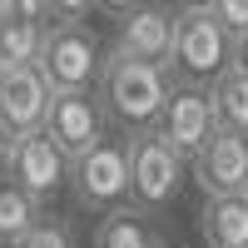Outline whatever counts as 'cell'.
<instances>
[{"mask_svg": "<svg viewBox=\"0 0 248 248\" xmlns=\"http://www.w3.org/2000/svg\"><path fill=\"white\" fill-rule=\"evenodd\" d=\"M199 233L209 248H248V199L243 194H214L203 199Z\"/></svg>", "mask_w": 248, "mask_h": 248, "instance_id": "7c38bea8", "label": "cell"}, {"mask_svg": "<svg viewBox=\"0 0 248 248\" xmlns=\"http://www.w3.org/2000/svg\"><path fill=\"white\" fill-rule=\"evenodd\" d=\"M5 174H10L15 189H25L40 209H45V203L70 184V159L45 139V129H30V134L10 139V164H5Z\"/></svg>", "mask_w": 248, "mask_h": 248, "instance_id": "52a82bcc", "label": "cell"}, {"mask_svg": "<svg viewBox=\"0 0 248 248\" xmlns=\"http://www.w3.org/2000/svg\"><path fill=\"white\" fill-rule=\"evenodd\" d=\"M15 248H75V233L65 229V223H50V218H40L35 229L20 238Z\"/></svg>", "mask_w": 248, "mask_h": 248, "instance_id": "e0dca14e", "label": "cell"}, {"mask_svg": "<svg viewBox=\"0 0 248 248\" xmlns=\"http://www.w3.org/2000/svg\"><path fill=\"white\" fill-rule=\"evenodd\" d=\"M189 164H194V184L203 189V199L243 194V184H248V134L214 129V139L203 144Z\"/></svg>", "mask_w": 248, "mask_h": 248, "instance_id": "30bf717a", "label": "cell"}, {"mask_svg": "<svg viewBox=\"0 0 248 248\" xmlns=\"http://www.w3.org/2000/svg\"><path fill=\"white\" fill-rule=\"evenodd\" d=\"M243 199H248V184H243Z\"/></svg>", "mask_w": 248, "mask_h": 248, "instance_id": "d4e9b609", "label": "cell"}, {"mask_svg": "<svg viewBox=\"0 0 248 248\" xmlns=\"http://www.w3.org/2000/svg\"><path fill=\"white\" fill-rule=\"evenodd\" d=\"M229 70V30L203 5H179L174 20V50H169V85H209Z\"/></svg>", "mask_w": 248, "mask_h": 248, "instance_id": "7a4b0ae2", "label": "cell"}, {"mask_svg": "<svg viewBox=\"0 0 248 248\" xmlns=\"http://www.w3.org/2000/svg\"><path fill=\"white\" fill-rule=\"evenodd\" d=\"M5 164H10V139L0 134V179H5Z\"/></svg>", "mask_w": 248, "mask_h": 248, "instance_id": "603a6c76", "label": "cell"}, {"mask_svg": "<svg viewBox=\"0 0 248 248\" xmlns=\"http://www.w3.org/2000/svg\"><path fill=\"white\" fill-rule=\"evenodd\" d=\"M229 70L248 75V30L243 35H229Z\"/></svg>", "mask_w": 248, "mask_h": 248, "instance_id": "44dd1931", "label": "cell"}, {"mask_svg": "<svg viewBox=\"0 0 248 248\" xmlns=\"http://www.w3.org/2000/svg\"><path fill=\"white\" fill-rule=\"evenodd\" d=\"M45 5H50V20H85L94 0H45Z\"/></svg>", "mask_w": 248, "mask_h": 248, "instance_id": "ffe728a7", "label": "cell"}, {"mask_svg": "<svg viewBox=\"0 0 248 248\" xmlns=\"http://www.w3.org/2000/svg\"><path fill=\"white\" fill-rule=\"evenodd\" d=\"M184 5H203V10H209V5H214V0H184Z\"/></svg>", "mask_w": 248, "mask_h": 248, "instance_id": "cb8c5ba5", "label": "cell"}, {"mask_svg": "<svg viewBox=\"0 0 248 248\" xmlns=\"http://www.w3.org/2000/svg\"><path fill=\"white\" fill-rule=\"evenodd\" d=\"M209 105H214V124L218 129L248 134V75L223 70L209 79Z\"/></svg>", "mask_w": 248, "mask_h": 248, "instance_id": "5bb4252c", "label": "cell"}, {"mask_svg": "<svg viewBox=\"0 0 248 248\" xmlns=\"http://www.w3.org/2000/svg\"><path fill=\"white\" fill-rule=\"evenodd\" d=\"M154 229H149V214L144 209H129V203H119L99 218L94 229V248H154Z\"/></svg>", "mask_w": 248, "mask_h": 248, "instance_id": "4fadbf2b", "label": "cell"}, {"mask_svg": "<svg viewBox=\"0 0 248 248\" xmlns=\"http://www.w3.org/2000/svg\"><path fill=\"white\" fill-rule=\"evenodd\" d=\"M99 65H105V50L85 20H55L35 55V70L50 90H94Z\"/></svg>", "mask_w": 248, "mask_h": 248, "instance_id": "3957f363", "label": "cell"}, {"mask_svg": "<svg viewBox=\"0 0 248 248\" xmlns=\"http://www.w3.org/2000/svg\"><path fill=\"white\" fill-rule=\"evenodd\" d=\"M209 10H214V20H218L229 35H243V30H248V0H214Z\"/></svg>", "mask_w": 248, "mask_h": 248, "instance_id": "ac0fdd59", "label": "cell"}, {"mask_svg": "<svg viewBox=\"0 0 248 248\" xmlns=\"http://www.w3.org/2000/svg\"><path fill=\"white\" fill-rule=\"evenodd\" d=\"M45 139L55 144L65 159H79L85 149H94L105 139V114H99V99L90 90H50L45 119H40Z\"/></svg>", "mask_w": 248, "mask_h": 248, "instance_id": "8992f818", "label": "cell"}, {"mask_svg": "<svg viewBox=\"0 0 248 248\" xmlns=\"http://www.w3.org/2000/svg\"><path fill=\"white\" fill-rule=\"evenodd\" d=\"M154 248H169V243H154Z\"/></svg>", "mask_w": 248, "mask_h": 248, "instance_id": "484cf974", "label": "cell"}, {"mask_svg": "<svg viewBox=\"0 0 248 248\" xmlns=\"http://www.w3.org/2000/svg\"><path fill=\"white\" fill-rule=\"evenodd\" d=\"M94 99H99V114H105L114 129L124 134H144L159 124V109L169 99V75L159 65H144V60H124V55H105L94 79Z\"/></svg>", "mask_w": 248, "mask_h": 248, "instance_id": "6da1fadb", "label": "cell"}, {"mask_svg": "<svg viewBox=\"0 0 248 248\" xmlns=\"http://www.w3.org/2000/svg\"><path fill=\"white\" fill-rule=\"evenodd\" d=\"M45 30H50V25H35V20H10V15H0V70L35 65Z\"/></svg>", "mask_w": 248, "mask_h": 248, "instance_id": "2e32d148", "label": "cell"}, {"mask_svg": "<svg viewBox=\"0 0 248 248\" xmlns=\"http://www.w3.org/2000/svg\"><path fill=\"white\" fill-rule=\"evenodd\" d=\"M0 10H5V0H0Z\"/></svg>", "mask_w": 248, "mask_h": 248, "instance_id": "4316f807", "label": "cell"}, {"mask_svg": "<svg viewBox=\"0 0 248 248\" xmlns=\"http://www.w3.org/2000/svg\"><path fill=\"white\" fill-rule=\"evenodd\" d=\"M134 5H144V0H94V10H105V15H129Z\"/></svg>", "mask_w": 248, "mask_h": 248, "instance_id": "7402d4cb", "label": "cell"}, {"mask_svg": "<svg viewBox=\"0 0 248 248\" xmlns=\"http://www.w3.org/2000/svg\"><path fill=\"white\" fill-rule=\"evenodd\" d=\"M214 105H209V90L203 85H169V99H164V109H159V124H154V134L169 144L174 154L184 159H194L203 144L214 139Z\"/></svg>", "mask_w": 248, "mask_h": 248, "instance_id": "ba28073f", "label": "cell"}, {"mask_svg": "<svg viewBox=\"0 0 248 248\" xmlns=\"http://www.w3.org/2000/svg\"><path fill=\"white\" fill-rule=\"evenodd\" d=\"M45 105H50V85L40 79L35 65L0 70V134L5 139H20V134L40 129Z\"/></svg>", "mask_w": 248, "mask_h": 248, "instance_id": "8fae6325", "label": "cell"}, {"mask_svg": "<svg viewBox=\"0 0 248 248\" xmlns=\"http://www.w3.org/2000/svg\"><path fill=\"white\" fill-rule=\"evenodd\" d=\"M174 20H179V10H174V5H154V0L134 5L129 15L119 20V30H114V55H124V60H144V65L169 70Z\"/></svg>", "mask_w": 248, "mask_h": 248, "instance_id": "9c48e42d", "label": "cell"}, {"mask_svg": "<svg viewBox=\"0 0 248 248\" xmlns=\"http://www.w3.org/2000/svg\"><path fill=\"white\" fill-rule=\"evenodd\" d=\"M124 144H129V199H134V209H144V214L169 209L184 189V179H189V159L174 154L154 129L129 134Z\"/></svg>", "mask_w": 248, "mask_h": 248, "instance_id": "277c9868", "label": "cell"}, {"mask_svg": "<svg viewBox=\"0 0 248 248\" xmlns=\"http://www.w3.org/2000/svg\"><path fill=\"white\" fill-rule=\"evenodd\" d=\"M70 189L75 203L90 214H109L129 199V144L124 139H99L94 149L70 159Z\"/></svg>", "mask_w": 248, "mask_h": 248, "instance_id": "5b68a950", "label": "cell"}, {"mask_svg": "<svg viewBox=\"0 0 248 248\" xmlns=\"http://www.w3.org/2000/svg\"><path fill=\"white\" fill-rule=\"evenodd\" d=\"M40 218H45V214H40V203H35L25 189H15L10 179H0V243L15 248Z\"/></svg>", "mask_w": 248, "mask_h": 248, "instance_id": "9a60e30c", "label": "cell"}, {"mask_svg": "<svg viewBox=\"0 0 248 248\" xmlns=\"http://www.w3.org/2000/svg\"><path fill=\"white\" fill-rule=\"evenodd\" d=\"M0 15H10V20H35V25H50V5L45 0H5V10Z\"/></svg>", "mask_w": 248, "mask_h": 248, "instance_id": "d6986e66", "label": "cell"}]
</instances>
